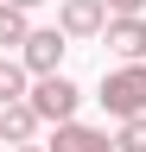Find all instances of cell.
I'll return each instance as SVG.
<instances>
[{
    "label": "cell",
    "instance_id": "cell-1",
    "mask_svg": "<svg viewBox=\"0 0 146 152\" xmlns=\"http://www.w3.org/2000/svg\"><path fill=\"white\" fill-rule=\"evenodd\" d=\"M95 102L114 114V121H127V114H146V57H121V70L102 76V95Z\"/></svg>",
    "mask_w": 146,
    "mask_h": 152
},
{
    "label": "cell",
    "instance_id": "cell-2",
    "mask_svg": "<svg viewBox=\"0 0 146 152\" xmlns=\"http://www.w3.org/2000/svg\"><path fill=\"white\" fill-rule=\"evenodd\" d=\"M76 102H83V89L70 83L64 70H51V76H32V108H38L51 127H57V121H76Z\"/></svg>",
    "mask_w": 146,
    "mask_h": 152
},
{
    "label": "cell",
    "instance_id": "cell-3",
    "mask_svg": "<svg viewBox=\"0 0 146 152\" xmlns=\"http://www.w3.org/2000/svg\"><path fill=\"white\" fill-rule=\"evenodd\" d=\"M64 51H70V32H64V26H32V38L19 45V57H26V70H32V76L64 70Z\"/></svg>",
    "mask_w": 146,
    "mask_h": 152
},
{
    "label": "cell",
    "instance_id": "cell-4",
    "mask_svg": "<svg viewBox=\"0 0 146 152\" xmlns=\"http://www.w3.org/2000/svg\"><path fill=\"white\" fill-rule=\"evenodd\" d=\"M108 0H57V26L70 32V38H102L108 32Z\"/></svg>",
    "mask_w": 146,
    "mask_h": 152
},
{
    "label": "cell",
    "instance_id": "cell-5",
    "mask_svg": "<svg viewBox=\"0 0 146 152\" xmlns=\"http://www.w3.org/2000/svg\"><path fill=\"white\" fill-rule=\"evenodd\" d=\"M51 152H121V146L108 140L102 127H83V121H57V133H51Z\"/></svg>",
    "mask_w": 146,
    "mask_h": 152
},
{
    "label": "cell",
    "instance_id": "cell-6",
    "mask_svg": "<svg viewBox=\"0 0 146 152\" xmlns=\"http://www.w3.org/2000/svg\"><path fill=\"white\" fill-rule=\"evenodd\" d=\"M102 38H108L114 57H146V19H140V13H114Z\"/></svg>",
    "mask_w": 146,
    "mask_h": 152
},
{
    "label": "cell",
    "instance_id": "cell-7",
    "mask_svg": "<svg viewBox=\"0 0 146 152\" xmlns=\"http://www.w3.org/2000/svg\"><path fill=\"white\" fill-rule=\"evenodd\" d=\"M38 121H45V114L32 108V95H19V102H0V140H7V146L32 140V133H38Z\"/></svg>",
    "mask_w": 146,
    "mask_h": 152
},
{
    "label": "cell",
    "instance_id": "cell-8",
    "mask_svg": "<svg viewBox=\"0 0 146 152\" xmlns=\"http://www.w3.org/2000/svg\"><path fill=\"white\" fill-rule=\"evenodd\" d=\"M26 13H32V7H19V0H0V51L32 38V19H26Z\"/></svg>",
    "mask_w": 146,
    "mask_h": 152
},
{
    "label": "cell",
    "instance_id": "cell-9",
    "mask_svg": "<svg viewBox=\"0 0 146 152\" xmlns=\"http://www.w3.org/2000/svg\"><path fill=\"white\" fill-rule=\"evenodd\" d=\"M26 76H32V70H26V57H0V102L32 95V89H26Z\"/></svg>",
    "mask_w": 146,
    "mask_h": 152
},
{
    "label": "cell",
    "instance_id": "cell-10",
    "mask_svg": "<svg viewBox=\"0 0 146 152\" xmlns=\"http://www.w3.org/2000/svg\"><path fill=\"white\" fill-rule=\"evenodd\" d=\"M114 146H121V152H146V114H127L121 133H114Z\"/></svg>",
    "mask_w": 146,
    "mask_h": 152
},
{
    "label": "cell",
    "instance_id": "cell-11",
    "mask_svg": "<svg viewBox=\"0 0 146 152\" xmlns=\"http://www.w3.org/2000/svg\"><path fill=\"white\" fill-rule=\"evenodd\" d=\"M108 13H146V0H108Z\"/></svg>",
    "mask_w": 146,
    "mask_h": 152
},
{
    "label": "cell",
    "instance_id": "cell-12",
    "mask_svg": "<svg viewBox=\"0 0 146 152\" xmlns=\"http://www.w3.org/2000/svg\"><path fill=\"white\" fill-rule=\"evenodd\" d=\"M13 152H51V146H32V140H19V146H13Z\"/></svg>",
    "mask_w": 146,
    "mask_h": 152
},
{
    "label": "cell",
    "instance_id": "cell-13",
    "mask_svg": "<svg viewBox=\"0 0 146 152\" xmlns=\"http://www.w3.org/2000/svg\"><path fill=\"white\" fill-rule=\"evenodd\" d=\"M19 7H45V0H19Z\"/></svg>",
    "mask_w": 146,
    "mask_h": 152
}]
</instances>
